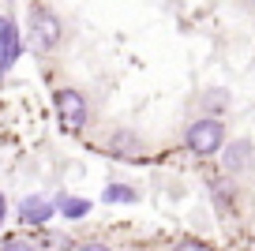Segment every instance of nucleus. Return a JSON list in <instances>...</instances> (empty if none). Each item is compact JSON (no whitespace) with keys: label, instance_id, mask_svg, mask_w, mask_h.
<instances>
[{"label":"nucleus","instance_id":"1","mask_svg":"<svg viewBox=\"0 0 255 251\" xmlns=\"http://www.w3.org/2000/svg\"><path fill=\"white\" fill-rule=\"evenodd\" d=\"M26 38H30V45L38 49V53H53L64 41L60 15H56L53 8H45V4H34L30 15H26Z\"/></svg>","mask_w":255,"mask_h":251},{"label":"nucleus","instance_id":"2","mask_svg":"<svg viewBox=\"0 0 255 251\" xmlns=\"http://www.w3.org/2000/svg\"><path fill=\"white\" fill-rule=\"evenodd\" d=\"M184 146L195 157H214L218 150L225 146V124L218 117H199L191 120L188 131H184Z\"/></svg>","mask_w":255,"mask_h":251},{"label":"nucleus","instance_id":"3","mask_svg":"<svg viewBox=\"0 0 255 251\" xmlns=\"http://www.w3.org/2000/svg\"><path fill=\"white\" fill-rule=\"evenodd\" d=\"M53 105H56V117H60V124L68 127V131H87L90 124V102L87 94H83L79 87H60L53 94Z\"/></svg>","mask_w":255,"mask_h":251},{"label":"nucleus","instance_id":"4","mask_svg":"<svg viewBox=\"0 0 255 251\" xmlns=\"http://www.w3.org/2000/svg\"><path fill=\"white\" fill-rule=\"evenodd\" d=\"M102 150H105V154H113V157H124V161H143V157H146L143 135L128 131V127L109 131V135H105V142H102Z\"/></svg>","mask_w":255,"mask_h":251},{"label":"nucleus","instance_id":"5","mask_svg":"<svg viewBox=\"0 0 255 251\" xmlns=\"http://www.w3.org/2000/svg\"><path fill=\"white\" fill-rule=\"evenodd\" d=\"M222 154V169L229 176H244V173H252V165H255V146L248 139H225V146L218 150Z\"/></svg>","mask_w":255,"mask_h":251},{"label":"nucleus","instance_id":"6","mask_svg":"<svg viewBox=\"0 0 255 251\" xmlns=\"http://www.w3.org/2000/svg\"><path fill=\"white\" fill-rule=\"evenodd\" d=\"M19 56H23V38H19L15 23H11V19H0V75H4Z\"/></svg>","mask_w":255,"mask_h":251},{"label":"nucleus","instance_id":"7","mask_svg":"<svg viewBox=\"0 0 255 251\" xmlns=\"http://www.w3.org/2000/svg\"><path fill=\"white\" fill-rule=\"evenodd\" d=\"M53 214H56V206H53V199H45V195L19 199V221H23V225H45Z\"/></svg>","mask_w":255,"mask_h":251},{"label":"nucleus","instance_id":"8","mask_svg":"<svg viewBox=\"0 0 255 251\" xmlns=\"http://www.w3.org/2000/svg\"><path fill=\"white\" fill-rule=\"evenodd\" d=\"M53 206H56V214H64V218H72V221L90 214V199H83V195H56Z\"/></svg>","mask_w":255,"mask_h":251},{"label":"nucleus","instance_id":"9","mask_svg":"<svg viewBox=\"0 0 255 251\" xmlns=\"http://www.w3.org/2000/svg\"><path fill=\"white\" fill-rule=\"evenodd\" d=\"M102 203H113V206H131V203H139V191H135V188H128V184H105Z\"/></svg>","mask_w":255,"mask_h":251},{"label":"nucleus","instance_id":"10","mask_svg":"<svg viewBox=\"0 0 255 251\" xmlns=\"http://www.w3.org/2000/svg\"><path fill=\"white\" fill-rule=\"evenodd\" d=\"M225 105H229V90H207V94H199L203 113H222Z\"/></svg>","mask_w":255,"mask_h":251},{"label":"nucleus","instance_id":"11","mask_svg":"<svg viewBox=\"0 0 255 251\" xmlns=\"http://www.w3.org/2000/svg\"><path fill=\"white\" fill-rule=\"evenodd\" d=\"M4 218H8V199L0 195V225H4Z\"/></svg>","mask_w":255,"mask_h":251}]
</instances>
